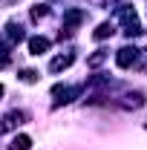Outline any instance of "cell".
Returning a JSON list of instances; mask_svg holds the SVG:
<instances>
[{
	"instance_id": "1",
	"label": "cell",
	"mask_w": 147,
	"mask_h": 150,
	"mask_svg": "<svg viewBox=\"0 0 147 150\" xmlns=\"http://www.w3.org/2000/svg\"><path fill=\"white\" fill-rule=\"evenodd\" d=\"M115 18L124 23V35H127V38H136L139 32H141V26H139V15H136L133 6H118Z\"/></svg>"
},
{
	"instance_id": "2",
	"label": "cell",
	"mask_w": 147,
	"mask_h": 150,
	"mask_svg": "<svg viewBox=\"0 0 147 150\" xmlns=\"http://www.w3.org/2000/svg\"><path fill=\"white\" fill-rule=\"evenodd\" d=\"M26 112L23 110H12V112H6L3 118H0V133H12V130H18L20 124H26Z\"/></svg>"
},
{
	"instance_id": "3",
	"label": "cell",
	"mask_w": 147,
	"mask_h": 150,
	"mask_svg": "<svg viewBox=\"0 0 147 150\" xmlns=\"http://www.w3.org/2000/svg\"><path fill=\"white\" fill-rule=\"evenodd\" d=\"M52 95H55V104H52V107H61V104H69V101H72V98H78V95H81V87H61V84H58L55 90H52Z\"/></svg>"
},
{
	"instance_id": "4",
	"label": "cell",
	"mask_w": 147,
	"mask_h": 150,
	"mask_svg": "<svg viewBox=\"0 0 147 150\" xmlns=\"http://www.w3.org/2000/svg\"><path fill=\"white\" fill-rule=\"evenodd\" d=\"M136 61H139V49H136V46H121V49L115 52V64H118L121 69H130Z\"/></svg>"
},
{
	"instance_id": "5",
	"label": "cell",
	"mask_w": 147,
	"mask_h": 150,
	"mask_svg": "<svg viewBox=\"0 0 147 150\" xmlns=\"http://www.w3.org/2000/svg\"><path fill=\"white\" fill-rule=\"evenodd\" d=\"M84 18H87V15H84L81 9H72V12H66V15H64V29H66V35H69V32H75V29L84 23Z\"/></svg>"
},
{
	"instance_id": "6",
	"label": "cell",
	"mask_w": 147,
	"mask_h": 150,
	"mask_svg": "<svg viewBox=\"0 0 147 150\" xmlns=\"http://www.w3.org/2000/svg\"><path fill=\"white\" fill-rule=\"evenodd\" d=\"M23 38H26V32H23V26H20V23H6L3 40H9V43L15 46V43H20V40H23Z\"/></svg>"
},
{
	"instance_id": "7",
	"label": "cell",
	"mask_w": 147,
	"mask_h": 150,
	"mask_svg": "<svg viewBox=\"0 0 147 150\" xmlns=\"http://www.w3.org/2000/svg\"><path fill=\"white\" fill-rule=\"evenodd\" d=\"M75 64V52H64V55L52 58V64H49V72H61V69H69Z\"/></svg>"
},
{
	"instance_id": "8",
	"label": "cell",
	"mask_w": 147,
	"mask_h": 150,
	"mask_svg": "<svg viewBox=\"0 0 147 150\" xmlns=\"http://www.w3.org/2000/svg\"><path fill=\"white\" fill-rule=\"evenodd\" d=\"M49 49V38H29V52L32 55H43Z\"/></svg>"
},
{
	"instance_id": "9",
	"label": "cell",
	"mask_w": 147,
	"mask_h": 150,
	"mask_svg": "<svg viewBox=\"0 0 147 150\" xmlns=\"http://www.w3.org/2000/svg\"><path fill=\"white\" fill-rule=\"evenodd\" d=\"M107 58H110V49H95V52L87 58V67H92V69H95V67H101Z\"/></svg>"
},
{
	"instance_id": "10",
	"label": "cell",
	"mask_w": 147,
	"mask_h": 150,
	"mask_svg": "<svg viewBox=\"0 0 147 150\" xmlns=\"http://www.w3.org/2000/svg\"><path fill=\"white\" fill-rule=\"evenodd\" d=\"M112 32H115V26H112L110 20H104V23H98V29L92 32V38L95 40H104V38H112Z\"/></svg>"
},
{
	"instance_id": "11",
	"label": "cell",
	"mask_w": 147,
	"mask_h": 150,
	"mask_svg": "<svg viewBox=\"0 0 147 150\" xmlns=\"http://www.w3.org/2000/svg\"><path fill=\"white\" fill-rule=\"evenodd\" d=\"M12 64V43L9 40H0V69Z\"/></svg>"
},
{
	"instance_id": "12",
	"label": "cell",
	"mask_w": 147,
	"mask_h": 150,
	"mask_svg": "<svg viewBox=\"0 0 147 150\" xmlns=\"http://www.w3.org/2000/svg\"><path fill=\"white\" fill-rule=\"evenodd\" d=\"M29 147H32V139H29V136H23V133L15 136V139H12V144H9V150H29Z\"/></svg>"
},
{
	"instance_id": "13",
	"label": "cell",
	"mask_w": 147,
	"mask_h": 150,
	"mask_svg": "<svg viewBox=\"0 0 147 150\" xmlns=\"http://www.w3.org/2000/svg\"><path fill=\"white\" fill-rule=\"evenodd\" d=\"M49 15V6H43V3H37V6H32V20H40V18H46Z\"/></svg>"
},
{
	"instance_id": "14",
	"label": "cell",
	"mask_w": 147,
	"mask_h": 150,
	"mask_svg": "<svg viewBox=\"0 0 147 150\" xmlns=\"http://www.w3.org/2000/svg\"><path fill=\"white\" fill-rule=\"evenodd\" d=\"M20 81H23V84H35L37 72H35V69H23V72H20Z\"/></svg>"
},
{
	"instance_id": "15",
	"label": "cell",
	"mask_w": 147,
	"mask_h": 150,
	"mask_svg": "<svg viewBox=\"0 0 147 150\" xmlns=\"http://www.w3.org/2000/svg\"><path fill=\"white\" fill-rule=\"evenodd\" d=\"M0 98H3V84H0Z\"/></svg>"
}]
</instances>
